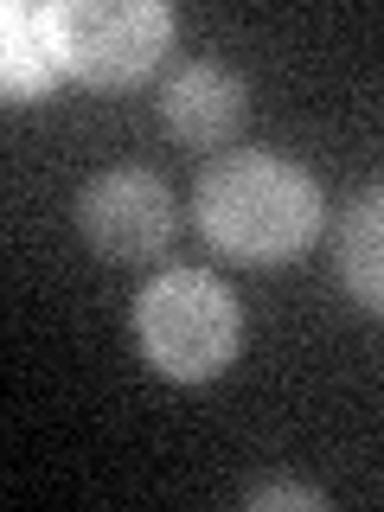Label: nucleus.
<instances>
[{
    "instance_id": "nucleus-5",
    "label": "nucleus",
    "mask_w": 384,
    "mask_h": 512,
    "mask_svg": "<svg viewBox=\"0 0 384 512\" xmlns=\"http://www.w3.org/2000/svg\"><path fill=\"white\" fill-rule=\"evenodd\" d=\"M160 116H167V128L186 141V148H224L250 116V90H244V77H237L231 64L192 58V64H180V71L167 77Z\"/></svg>"
},
{
    "instance_id": "nucleus-1",
    "label": "nucleus",
    "mask_w": 384,
    "mask_h": 512,
    "mask_svg": "<svg viewBox=\"0 0 384 512\" xmlns=\"http://www.w3.org/2000/svg\"><path fill=\"white\" fill-rule=\"evenodd\" d=\"M199 231L237 263H288L320 237V186L308 167L269 148L218 154L192 186Z\"/></svg>"
},
{
    "instance_id": "nucleus-3",
    "label": "nucleus",
    "mask_w": 384,
    "mask_h": 512,
    "mask_svg": "<svg viewBox=\"0 0 384 512\" xmlns=\"http://www.w3.org/2000/svg\"><path fill=\"white\" fill-rule=\"evenodd\" d=\"M58 20H64V64L96 90L148 77L160 52L173 45V13L160 0H71V7H58Z\"/></svg>"
},
{
    "instance_id": "nucleus-4",
    "label": "nucleus",
    "mask_w": 384,
    "mask_h": 512,
    "mask_svg": "<svg viewBox=\"0 0 384 512\" xmlns=\"http://www.w3.org/2000/svg\"><path fill=\"white\" fill-rule=\"evenodd\" d=\"M173 224H180V205L148 167H103L77 192V231L103 263H148L173 244Z\"/></svg>"
},
{
    "instance_id": "nucleus-2",
    "label": "nucleus",
    "mask_w": 384,
    "mask_h": 512,
    "mask_svg": "<svg viewBox=\"0 0 384 512\" xmlns=\"http://www.w3.org/2000/svg\"><path fill=\"white\" fill-rule=\"evenodd\" d=\"M135 340L160 378L205 384L244 346V308L205 269H160L135 295Z\"/></svg>"
},
{
    "instance_id": "nucleus-7",
    "label": "nucleus",
    "mask_w": 384,
    "mask_h": 512,
    "mask_svg": "<svg viewBox=\"0 0 384 512\" xmlns=\"http://www.w3.org/2000/svg\"><path fill=\"white\" fill-rule=\"evenodd\" d=\"M333 256H340V282L352 301L384 314V192H359L333 224Z\"/></svg>"
},
{
    "instance_id": "nucleus-8",
    "label": "nucleus",
    "mask_w": 384,
    "mask_h": 512,
    "mask_svg": "<svg viewBox=\"0 0 384 512\" xmlns=\"http://www.w3.org/2000/svg\"><path fill=\"white\" fill-rule=\"evenodd\" d=\"M250 506H308V512H320L327 493L301 487V480H263V487H250Z\"/></svg>"
},
{
    "instance_id": "nucleus-6",
    "label": "nucleus",
    "mask_w": 384,
    "mask_h": 512,
    "mask_svg": "<svg viewBox=\"0 0 384 512\" xmlns=\"http://www.w3.org/2000/svg\"><path fill=\"white\" fill-rule=\"evenodd\" d=\"M64 71H71V64H64L58 7H26V0H13V7L0 13V84H7V96H39V90H52Z\"/></svg>"
}]
</instances>
